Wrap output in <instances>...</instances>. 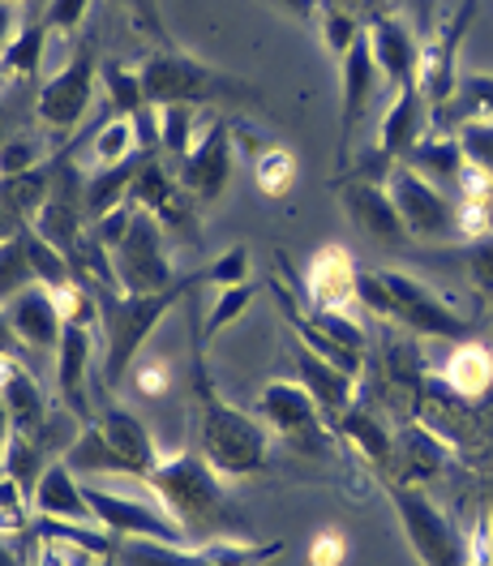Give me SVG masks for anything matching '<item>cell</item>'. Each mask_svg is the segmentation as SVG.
Wrapping results in <instances>:
<instances>
[{
    "label": "cell",
    "mask_w": 493,
    "mask_h": 566,
    "mask_svg": "<svg viewBox=\"0 0 493 566\" xmlns=\"http://www.w3.org/2000/svg\"><path fill=\"white\" fill-rule=\"evenodd\" d=\"M198 287L202 283H193V275H189V387H193V403H198V451L223 476H253V472L271 468V433H266V424L253 421L241 408H232L214 390L211 369H207Z\"/></svg>",
    "instance_id": "6da1fadb"
},
{
    "label": "cell",
    "mask_w": 493,
    "mask_h": 566,
    "mask_svg": "<svg viewBox=\"0 0 493 566\" xmlns=\"http://www.w3.org/2000/svg\"><path fill=\"white\" fill-rule=\"evenodd\" d=\"M146 485L164 502L185 532V545H207V541H245V515L223 490V472H214L202 451H180L164 455L150 468Z\"/></svg>",
    "instance_id": "7a4b0ae2"
},
{
    "label": "cell",
    "mask_w": 493,
    "mask_h": 566,
    "mask_svg": "<svg viewBox=\"0 0 493 566\" xmlns=\"http://www.w3.org/2000/svg\"><path fill=\"white\" fill-rule=\"evenodd\" d=\"M189 296V280H180L168 292H150V296H129V292H99V318L107 331L104 348V390H116L134 360H138L141 344L150 339V331L168 318V310Z\"/></svg>",
    "instance_id": "3957f363"
},
{
    "label": "cell",
    "mask_w": 493,
    "mask_h": 566,
    "mask_svg": "<svg viewBox=\"0 0 493 566\" xmlns=\"http://www.w3.org/2000/svg\"><path fill=\"white\" fill-rule=\"evenodd\" d=\"M141 77V95L150 107H168V104H211V99H253L245 82H237L232 73H219L193 56H180V52H159L150 56L138 70Z\"/></svg>",
    "instance_id": "277c9868"
},
{
    "label": "cell",
    "mask_w": 493,
    "mask_h": 566,
    "mask_svg": "<svg viewBox=\"0 0 493 566\" xmlns=\"http://www.w3.org/2000/svg\"><path fill=\"white\" fill-rule=\"evenodd\" d=\"M258 417L271 424V433L301 460H326L335 451L339 433L326 424L322 408L301 382H271L258 395Z\"/></svg>",
    "instance_id": "5b68a950"
},
{
    "label": "cell",
    "mask_w": 493,
    "mask_h": 566,
    "mask_svg": "<svg viewBox=\"0 0 493 566\" xmlns=\"http://www.w3.org/2000/svg\"><path fill=\"white\" fill-rule=\"evenodd\" d=\"M387 485V497L399 515V528L408 536L412 554L421 566H463V532L459 524L433 502L429 494L412 490V485H395V481H382Z\"/></svg>",
    "instance_id": "8992f818"
},
{
    "label": "cell",
    "mask_w": 493,
    "mask_h": 566,
    "mask_svg": "<svg viewBox=\"0 0 493 566\" xmlns=\"http://www.w3.org/2000/svg\"><path fill=\"white\" fill-rule=\"evenodd\" d=\"M112 271H116V292H129V296H150V292L177 287L180 275L172 266L168 241H164V223L155 214L134 211L125 241L112 249Z\"/></svg>",
    "instance_id": "52a82bcc"
},
{
    "label": "cell",
    "mask_w": 493,
    "mask_h": 566,
    "mask_svg": "<svg viewBox=\"0 0 493 566\" xmlns=\"http://www.w3.org/2000/svg\"><path fill=\"white\" fill-rule=\"evenodd\" d=\"M382 275V292H387V322H399L408 331H417L424 339H451V344H468L476 322H468L459 310H451L429 283L412 280L403 271H378Z\"/></svg>",
    "instance_id": "ba28073f"
},
{
    "label": "cell",
    "mask_w": 493,
    "mask_h": 566,
    "mask_svg": "<svg viewBox=\"0 0 493 566\" xmlns=\"http://www.w3.org/2000/svg\"><path fill=\"white\" fill-rule=\"evenodd\" d=\"M95 82H99V56H95V43H77L73 56L61 65L56 77H48V86L39 91V120L52 129V134H70L86 120L91 99H95Z\"/></svg>",
    "instance_id": "9c48e42d"
},
{
    "label": "cell",
    "mask_w": 493,
    "mask_h": 566,
    "mask_svg": "<svg viewBox=\"0 0 493 566\" xmlns=\"http://www.w3.org/2000/svg\"><path fill=\"white\" fill-rule=\"evenodd\" d=\"M387 189L395 198V211L403 219L408 237L417 241H459L455 202L421 172H412L408 164H395L387 177Z\"/></svg>",
    "instance_id": "30bf717a"
},
{
    "label": "cell",
    "mask_w": 493,
    "mask_h": 566,
    "mask_svg": "<svg viewBox=\"0 0 493 566\" xmlns=\"http://www.w3.org/2000/svg\"><path fill=\"white\" fill-rule=\"evenodd\" d=\"M472 18H476V0H455L451 13L438 22V31L424 43H417V91L424 95V104L442 107L455 95V52L472 27Z\"/></svg>",
    "instance_id": "8fae6325"
},
{
    "label": "cell",
    "mask_w": 493,
    "mask_h": 566,
    "mask_svg": "<svg viewBox=\"0 0 493 566\" xmlns=\"http://www.w3.org/2000/svg\"><path fill=\"white\" fill-rule=\"evenodd\" d=\"M129 202L138 211L155 214L164 228H172L180 237H198V198L180 185V177H172L164 168L159 155H150L141 164V172L134 177V189H129Z\"/></svg>",
    "instance_id": "7c38bea8"
},
{
    "label": "cell",
    "mask_w": 493,
    "mask_h": 566,
    "mask_svg": "<svg viewBox=\"0 0 493 566\" xmlns=\"http://www.w3.org/2000/svg\"><path fill=\"white\" fill-rule=\"evenodd\" d=\"M232 150H237V129L214 116L198 146L180 159V185L198 198V207H211L223 198V189L232 180Z\"/></svg>",
    "instance_id": "4fadbf2b"
},
{
    "label": "cell",
    "mask_w": 493,
    "mask_h": 566,
    "mask_svg": "<svg viewBox=\"0 0 493 566\" xmlns=\"http://www.w3.org/2000/svg\"><path fill=\"white\" fill-rule=\"evenodd\" d=\"M91 502V515L95 524L107 528L112 536H155V541H185L180 524L164 511V506H150L138 497H120L107 494V490H86Z\"/></svg>",
    "instance_id": "5bb4252c"
},
{
    "label": "cell",
    "mask_w": 493,
    "mask_h": 566,
    "mask_svg": "<svg viewBox=\"0 0 493 566\" xmlns=\"http://www.w3.org/2000/svg\"><path fill=\"white\" fill-rule=\"evenodd\" d=\"M339 202L365 237H374L378 245H403L412 241L403 219L395 211V198L382 180H356V177H339Z\"/></svg>",
    "instance_id": "9a60e30c"
},
{
    "label": "cell",
    "mask_w": 493,
    "mask_h": 566,
    "mask_svg": "<svg viewBox=\"0 0 493 566\" xmlns=\"http://www.w3.org/2000/svg\"><path fill=\"white\" fill-rule=\"evenodd\" d=\"M455 455V447L447 438H438L433 429H424L421 421H403L395 429V460H390V476L395 485H424L433 476L447 472V463Z\"/></svg>",
    "instance_id": "2e32d148"
},
{
    "label": "cell",
    "mask_w": 493,
    "mask_h": 566,
    "mask_svg": "<svg viewBox=\"0 0 493 566\" xmlns=\"http://www.w3.org/2000/svg\"><path fill=\"white\" fill-rule=\"evenodd\" d=\"M344 65V116H339V164H348L353 155L356 125L365 120V107L374 99V82H378V61H374V43L369 27L353 39V48L339 56Z\"/></svg>",
    "instance_id": "e0dca14e"
},
{
    "label": "cell",
    "mask_w": 493,
    "mask_h": 566,
    "mask_svg": "<svg viewBox=\"0 0 493 566\" xmlns=\"http://www.w3.org/2000/svg\"><path fill=\"white\" fill-rule=\"evenodd\" d=\"M356 266L353 253L344 245H322L314 253V262L305 266V296L310 310H335L344 314L356 301Z\"/></svg>",
    "instance_id": "ac0fdd59"
},
{
    "label": "cell",
    "mask_w": 493,
    "mask_h": 566,
    "mask_svg": "<svg viewBox=\"0 0 493 566\" xmlns=\"http://www.w3.org/2000/svg\"><path fill=\"white\" fill-rule=\"evenodd\" d=\"M86 378H91V326H70L65 322L61 344H56V387H61V403L82 424H95Z\"/></svg>",
    "instance_id": "d6986e66"
},
{
    "label": "cell",
    "mask_w": 493,
    "mask_h": 566,
    "mask_svg": "<svg viewBox=\"0 0 493 566\" xmlns=\"http://www.w3.org/2000/svg\"><path fill=\"white\" fill-rule=\"evenodd\" d=\"M296 374H301L296 382L310 390V399L322 408L326 424L335 429V421L356 403V374L331 365V360H322V356L310 353V348H301V344H296Z\"/></svg>",
    "instance_id": "ffe728a7"
},
{
    "label": "cell",
    "mask_w": 493,
    "mask_h": 566,
    "mask_svg": "<svg viewBox=\"0 0 493 566\" xmlns=\"http://www.w3.org/2000/svg\"><path fill=\"white\" fill-rule=\"evenodd\" d=\"M0 310H4V318H9L13 335H18L22 344H31L35 353H56L65 322H61L56 305H52V292H48L43 283L18 292V296H13L9 305H0Z\"/></svg>",
    "instance_id": "44dd1931"
},
{
    "label": "cell",
    "mask_w": 493,
    "mask_h": 566,
    "mask_svg": "<svg viewBox=\"0 0 493 566\" xmlns=\"http://www.w3.org/2000/svg\"><path fill=\"white\" fill-rule=\"evenodd\" d=\"M424 134H429V104H424V95L417 91V82H408V86H399V95L390 99L387 116H382L378 146H382L387 159L403 164Z\"/></svg>",
    "instance_id": "7402d4cb"
},
{
    "label": "cell",
    "mask_w": 493,
    "mask_h": 566,
    "mask_svg": "<svg viewBox=\"0 0 493 566\" xmlns=\"http://www.w3.org/2000/svg\"><path fill=\"white\" fill-rule=\"evenodd\" d=\"M31 506L43 520H73V524H95L91 515V502H86V490L77 485V472H73L65 460H52L39 476L35 494H31Z\"/></svg>",
    "instance_id": "603a6c76"
},
{
    "label": "cell",
    "mask_w": 493,
    "mask_h": 566,
    "mask_svg": "<svg viewBox=\"0 0 493 566\" xmlns=\"http://www.w3.org/2000/svg\"><path fill=\"white\" fill-rule=\"evenodd\" d=\"M369 43H374V61H378V73H387L399 86L417 82V39L408 35V27L390 13H374L369 18Z\"/></svg>",
    "instance_id": "cb8c5ba5"
},
{
    "label": "cell",
    "mask_w": 493,
    "mask_h": 566,
    "mask_svg": "<svg viewBox=\"0 0 493 566\" xmlns=\"http://www.w3.org/2000/svg\"><path fill=\"white\" fill-rule=\"evenodd\" d=\"M99 429H104V438L129 460V468L138 472V481L146 485V476H150V468L164 460L159 451H155V438H150V429L141 424L138 412H129V408H120V403H107L104 412H99Z\"/></svg>",
    "instance_id": "d4e9b609"
},
{
    "label": "cell",
    "mask_w": 493,
    "mask_h": 566,
    "mask_svg": "<svg viewBox=\"0 0 493 566\" xmlns=\"http://www.w3.org/2000/svg\"><path fill=\"white\" fill-rule=\"evenodd\" d=\"M335 433L353 447V451H360V460L369 463L382 481L390 476V460H395V433H390L387 424L378 421L374 412H365L360 403H353L339 421H335Z\"/></svg>",
    "instance_id": "484cf974"
},
{
    "label": "cell",
    "mask_w": 493,
    "mask_h": 566,
    "mask_svg": "<svg viewBox=\"0 0 493 566\" xmlns=\"http://www.w3.org/2000/svg\"><path fill=\"white\" fill-rule=\"evenodd\" d=\"M116 566H211L207 545L155 541V536H116Z\"/></svg>",
    "instance_id": "4316f807"
},
{
    "label": "cell",
    "mask_w": 493,
    "mask_h": 566,
    "mask_svg": "<svg viewBox=\"0 0 493 566\" xmlns=\"http://www.w3.org/2000/svg\"><path fill=\"white\" fill-rule=\"evenodd\" d=\"M150 159V150H138L134 159H125V164H112V168H95L91 177H86V219L95 223V219H104L107 211H116V207H125L129 202V189H134V177L141 172V164Z\"/></svg>",
    "instance_id": "83f0119b"
},
{
    "label": "cell",
    "mask_w": 493,
    "mask_h": 566,
    "mask_svg": "<svg viewBox=\"0 0 493 566\" xmlns=\"http://www.w3.org/2000/svg\"><path fill=\"white\" fill-rule=\"evenodd\" d=\"M438 378L455 390V395H463V399H485L493 387V348L476 344V339L455 344V353L442 365Z\"/></svg>",
    "instance_id": "f1b7e54d"
},
{
    "label": "cell",
    "mask_w": 493,
    "mask_h": 566,
    "mask_svg": "<svg viewBox=\"0 0 493 566\" xmlns=\"http://www.w3.org/2000/svg\"><path fill=\"white\" fill-rule=\"evenodd\" d=\"M61 460L70 463L77 476H129V481H138V472H134L129 460L107 442L99 424H86V429L77 433V442H73Z\"/></svg>",
    "instance_id": "f546056e"
},
{
    "label": "cell",
    "mask_w": 493,
    "mask_h": 566,
    "mask_svg": "<svg viewBox=\"0 0 493 566\" xmlns=\"http://www.w3.org/2000/svg\"><path fill=\"white\" fill-rule=\"evenodd\" d=\"M0 399H4V408H9V421H13V433H27V438H35L39 424L48 421V399H43V390L39 382L18 365L13 374H9V382L0 387Z\"/></svg>",
    "instance_id": "4dcf8cb0"
},
{
    "label": "cell",
    "mask_w": 493,
    "mask_h": 566,
    "mask_svg": "<svg viewBox=\"0 0 493 566\" xmlns=\"http://www.w3.org/2000/svg\"><path fill=\"white\" fill-rule=\"evenodd\" d=\"M48 189H52V159L22 177H0V211H9L18 223H35V214L48 202Z\"/></svg>",
    "instance_id": "1f68e13d"
},
{
    "label": "cell",
    "mask_w": 493,
    "mask_h": 566,
    "mask_svg": "<svg viewBox=\"0 0 493 566\" xmlns=\"http://www.w3.org/2000/svg\"><path fill=\"white\" fill-rule=\"evenodd\" d=\"M412 172H421L424 180H455L459 168H463V150H459V138H433V134H424L417 146H412V155L403 159Z\"/></svg>",
    "instance_id": "d6a6232c"
},
{
    "label": "cell",
    "mask_w": 493,
    "mask_h": 566,
    "mask_svg": "<svg viewBox=\"0 0 493 566\" xmlns=\"http://www.w3.org/2000/svg\"><path fill=\"white\" fill-rule=\"evenodd\" d=\"M214 120V116H211ZM198 125H207V116H202V107H193V104H168V107H159V146L164 150H172V155H189L193 146H198V138L207 134H198Z\"/></svg>",
    "instance_id": "836d02e7"
},
{
    "label": "cell",
    "mask_w": 493,
    "mask_h": 566,
    "mask_svg": "<svg viewBox=\"0 0 493 566\" xmlns=\"http://www.w3.org/2000/svg\"><path fill=\"white\" fill-rule=\"evenodd\" d=\"M455 104V125L463 129V125H485V120H493V77H485V73H463L455 82V95L447 99L442 107ZM438 107V112H442Z\"/></svg>",
    "instance_id": "e575fe53"
},
{
    "label": "cell",
    "mask_w": 493,
    "mask_h": 566,
    "mask_svg": "<svg viewBox=\"0 0 493 566\" xmlns=\"http://www.w3.org/2000/svg\"><path fill=\"white\" fill-rule=\"evenodd\" d=\"M48 455L39 451L35 438H27V433H13L9 438V447H4V455H0V472L9 476V481H18V490L31 497L39 485V476H43V468H48Z\"/></svg>",
    "instance_id": "d590c367"
},
{
    "label": "cell",
    "mask_w": 493,
    "mask_h": 566,
    "mask_svg": "<svg viewBox=\"0 0 493 566\" xmlns=\"http://www.w3.org/2000/svg\"><path fill=\"white\" fill-rule=\"evenodd\" d=\"M141 150L138 125L134 116H112L104 129L95 134V168H112V164H125ZM155 155V150H150Z\"/></svg>",
    "instance_id": "8d00e7d4"
},
{
    "label": "cell",
    "mask_w": 493,
    "mask_h": 566,
    "mask_svg": "<svg viewBox=\"0 0 493 566\" xmlns=\"http://www.w3.org/2000/svg\"><path fill=\"white\" fill-rule=\"evenodd\" d=\"M253 185H258V193H266V198H287L292 185H296V155L283 150V146H266V150L253 159Z\"/></svg>",
    "instance_id": "74e56055"
},
{
    "label": "cell",
    "mask_w": 493,
    "mask_h": 566,
    "mask_svg": "<svg viewBox=\"0 0 493 566\" xmlns=\"http://www.w3.org/2000/svg\"><path fill=\"white\" fill-rule=\"evenodd\" d=\"M35 266H31V253H27V241H22V228L18 237H9L0 245V305H9L18 292L35 287Z\"/></svg>",
    "instance_id": "f35d334b"
},
{
    "label": "cell",
    "mask_w": 493,
    "mask_h": 566,
    "mask_svg": "<svg viewBox=\"0 0 493 566\" xmlns=\"http://www.w3.org/2000/svg\"><path fill=\"white\" fill-rule=\"evenodd\" d=\"M52 292V305H56V314L61 322H70V326H95L99 322V292L91 287V283H61V287H48Z\"/></svg>",
    "instance_id": "ab89813d"
},
{
    "label": "cell",
    "mask_w": 493,
    "mask_h": 566,
    "mask_svg": "<svg viewBox=\"0 0 493 566\" xmlns=\"http://www.w3.org/2000/svg\"><path fill=\"white\" fill-rule=\"evenodd\" d=\"M22 241H27L31 266H35V280L43 283V287H61V283L73 280L70 258H65V253H61L56 245H48V241L39 237L35 228H27V223H22Z\"/></svg>",
    "instance_id": "60d3db41"
},
{
    "label": "cell",
    "mask_w": 493,
    "mask_h": 566,
    "mask_svg": "<svg viewBox=\"0 0 493 566\" xmlns=\"http://www.w3.org/2000/svg\"><path fill=\"white\" fill-rule=\"evenodd\" d=\"M207 554H211V566H266L271 558L283 554V541H207Z\"/></svg>",
    "instance_id": "b9f144b4"
},
{
    "label": "cell",
    "mask_w": 493,
    "mask_h": 566,
    "mask_svg": "<svg viewBox=\"0 0 493 566\" xmlns=\"http://www.w3.org/2000/svg\"><path fill=\"white\" fill-rule=\"evenodd\" d=\"M43 48H48V27H43V22H35V27L18 31V39L4 48L0 65H4V73H22V77H35L39 61H43Z\"/></svg>",
    "instance_id": "7bdbcfd3"
},
{
    "label": "cell",
    "mask_w": 493,
    "mask_h": 566,
    "mask_svg": "<svg viewBox=\"0 0 493 566\" xmlns=\"http://www.w3.org/2000/svg\"><path fill=\"white\" fill-rule=\"evenodd\" d=\"M99 77H104L107 86V99L116 107V116H138L146 104V95H141V77L134 70H125V65H99Z\"/></svg>",
    "instance_id": "ee69618b"
},
{
    "label": "cell",
    "mask_w": 493,
    "mask_h": 566,
    "mask_svg": "<svg viewBox=\"0 0 493 566\" xmlns=\"http://www.w3.org/2000/svg\"><path fill=\"white\" fill-rule=\"evenodd\" d=\"M249 305H253V283L219 287V296H214L211 314H207V322H202V335H207V339H211V335H219L223 326H232V322L241 318Z\"/></svg>",
    "instance_id": "f6af8a7d"
},
{
    "label": "cell",
    "mask_w": 493,
    "mask_h": 566,
    "mask_svg": "<svg viewBox=\"0 0 493 566\" xmlns=\"http://www.w3.org/2000/svg\"><path fill=\"white\" fill-rule=\"evenodd\" d=\"M360 31H365V27H360V18H356L353 9L331 4V0L322 4V39H326V48H331L335 56H344Z\"/></svg>",
    "instance_id": "bcb514c9"
},
{
    "label": "cell",
    "mask_w": 493,
    "mask_h": 566,
    "mask_svg": "<svg viewBox=\"0 0 493 566\" xmlns=\"http://www.w3.org/2000/svg\"><path fill=\"white\" fill-rule=\"evenodd\" d=\"M193 283H214V287H237V283H249V249L232 245L223 258H214L211 266L193 271Z\"/></svg>",
    "instance_id": "7dc6e473"
},
{
    "label": "cell",
    "mask_w": 493,
    "mask_h": 566,
    "mask_svg": "<svg viewBox=\"0 0 493 566\" xmlns=\"http://www.w3.org/2000/svg\"><path fill=\"white\" fill-rule=\"evenodd\" d=\"M39 164H48V155H43V146L35 138H4L0 146V177H22V172H31Z\"/></svg>",
    "instance_id": "c3c4849f"
},
{
    "label": "cell",
    "mask_w": 493,
    "mask_h": 566,
    "mask_svg": "<svg viewBox=\"0 0 493 566\" xmlns=\"http://www.w3.org/2000/svg\"><path fill=\"white\" fill-rule=\"evenodd\" d=\"M459 150H463L468 164L485 168L493 177V120H485V125H463L459 129Z\"/></svg>",
    "instance_id": "681fc988"
},
{
    "label": "cell",
    "mask_w": 493,
    "mask_h": 566,
    "mask_svg": "<svg viewBox=\"0 0 493 566\" xmlns=\"http://www.w3.org/2000/svg\"><path fill=\"white\" fill-rule=\"evenodd\" d=\"M463 566H493V511H481L463 536Z\"/></svg>",
    "instance_id": "f907efd6"
},
{
    "label": "cell",
    "mask_w": 493,
    "mask_h": 566,
    "mask_svg": "<svg viewBox=\"0 0 493 566\" xmlns=\"http://www.w3.org/2000/svg\"><path fill=\"white\" fill-rule=\"evenodd\" d=\"M86 9H91V0H48L43 4V27L56 31V35H70L86 22Z\"/></svg>",
    "instance_id": "816d5d0a"
},
{
    "label": "cell",
    "mask_w": 493,
    "mask_h": 566,
    "mask_svg": "<svg viewBox=\"0 0 493 566\" xmlns=\"http://www.w3.org/2000/svg\"><path fill=\"white\" fill-rule=\"evenodd\" d=\"M305 558H310V566H344V558H348V536H344L339 528L314 532Z\"/></svg>",
    "instance_id": "f5cc1de1"
},
{
    "label": "cell",
    "mask_w": 493,
    "mask_h": 566,
    "mask_svg": "<svg viewBox=\"0 0 493 566\" xmlns=\"http://www.w3.org/2000/svg\"><path fill=\"white\" fill-rule=\"evenodd\" d=\"M134 382H138V390L146 395V399H155V395H164L168 390V378H172V365L168 360H134Z\"/></svg>",
    "instance_id": "db71d44e"
},
{
    "label": "cell",
    "mask_w": 493,
    "mask_h": 566,
    "mask_svg": "<svg viewBox=\"0 0 493 566\" xmlns=\"http://www.w3.org/2000/svg\"><path fill=\"white\" fill-rule=\"evenodd\" d=\"M120 4H129L141 27L159 35V43H172V39H168V31H164V18H159V4H155V0H120Z\"/></svg>",
    "instance_id": "11a10c76"
},
{
    "label": "cell",
    "mask_w": 493,
    "mask_h": 566,
    "mask_svg": "<svg viewBox=\"0 0 493 566\" xmlns=\"http://www.w3.org/2000/svg\"><path fill=\"white\" fill-rule=\"evenodd\" d=\"M271 4L283 9V13H292V18H301V22H314L326 0H271Z\"/></svg>",
    "instance_id": "9f6ffc18"
},
{
    "label": "cell",
    "mask_w": 493,
    "mask_h": 566,
    "mask_svg": "<svg viewBox=\"0 0 493 566\" xmlns=\"http://www.w3.org/2000/svg\"><path fill=\"white\" fill-rule=\"evenodd\" d=\"M13 9H18V0H0V56H4V48L13 43Z\"/></svg>",
    "instance_id": "6f0895ef"
},
{
    "label": "cell",
    "mask_w": 493,
    "mask_h": 566,
    "mask_svg": "<svg viewBox=\"0 0 493 566\" xmlns=\"http://www.w3.org/2000/svg\"><path fill=\"white\" fill-rule=\"evenodd\" d=\"M9 438H13V421H9V408H4V399H0V455H4Z\"/></svg>",
    "instance_id": "680465c9"
},
{
    "label": "cell",
    "mask_w": 493,
    "mask_h": 566,
    "mask_svg": "<svg viewBox=\"0 0 493 566\" xmlns=\"http://www.w3.org/2000/svg\"><path fill=\"white\" fill-rule=\"evenodd\" d=\"M18 228H22V223H18L13 214H9V211H0V245H4L9 237H18Z\"/></svg>",
    "instance_id": "91938a15"
},
{
    "label": "cell",
    "mask_w": 493,
    "mask_h": 566,
    "mask_svg": "<svg viewBox=\"0 0 493 566\" xmlns=\"http://www.w3.org/2000/svg\"><path fill=\"white\" fill-rule=\"evenodd\" d=\"M0 566H22V558H18V554H13L4 541H0Z\"/></svg>",
    "instance_id": "94428289"
},
{
    "label": "cell",
    "mask_w": 493,
    "mask_h": 566,
    "mask_svg": "<svg viewBox=\"0 0 493 566\" xmlns=\"http://www.w3.org/2000/svg\"><path fill=\"white\" fill-rule=\"evenodd\" d=\"M22 566H39V563H35V554H31V558H27V563H22Z\"/></svg>",
    "instance_id": "6125c7cd"
},
{
    "label": "cell",
    "mask_w": 493,
    "mask_h": 566,
    "mask_svg": "<svg viewBox=\"0 0 493 566\" xmlns=\"http://www.w3.org/2000/svg\"><path fill=\"white\" fill-rule=\"evenodd\" d=\"M0 146H4V134H0Z\"/></svg>",
    "instance_id": "be15d7a7"
},
{
    "label": "cell",
    "mask_w": 493,
    "mask_h": 566,
    "mask_svg": "<svg viewBox=\"0 0 493 566\" xmlns=\"http://www.w3.org/2000/svg\"><path fill=\"white\" fill-rule=\"evenodd\" d=\"M0 73H4V65H0Z\"/></svg>",
    "instance_id": "e7e4bbea"
},
{
    "label": "cell",
    "mask_w": 493,
    "mask_h": 566,
    "mask_svg": "<svg viewBox=\"0 0 493 566\" xmlns=\"http://www.w3.org/2000/svg\"><path fill=\"white\" fill-rule=\"evenodd\" d=\"M490 481H493V476H490Z\"/></svg>",
    "instance_id": "03108f58"
}]
</instances>
